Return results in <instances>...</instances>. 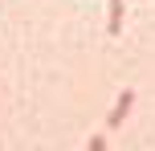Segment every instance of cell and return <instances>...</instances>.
Instances as JSON below:
<instances>
[{
  "label": "cell",
  "mask_w": 155,
  "mask_h": 151,
  "mask_svg": "<svg viewBox=\"0 0 155 151\" xmlns=\"http://www.w3.org/2000/svg\"><path fill=\"white\" fill-rule=\"evenodd\" d=\"M131 106H135V90H123V94L114 98V106H110V114H106V127L118 131L127 123V114H131Z\"/></svg>",
  "instance_id": "cell-1"
},
{
  "label": "cell",
  "mask_w": 155,
  "mask_h": 151,
  "mask_svg": "<svg viewBox=\"0 0 155 151\" xmlns=\"http://www.w3.org/2000/svg\"><path fill=\"white\" fill-rule=\"evenodd\" d=\"M123 21H127V0H110V12H106V33L110 37L123 33Z\"/></svg>",
  "instance_id": "cell-2"
},
{
  "label": "cell",
  "mask_w": 155,
  "mask_h": 151,
  "mask_svg": "<svg viewBox=\"0 0 155 151\" xmlns=\"http://www.w3.org/2000/svg\"><path fill=\"white\" fill-rule=\"evenodd\" d=\"M90 151H106V135H90Z\"/></svg>",
  "instance_id": "cell-3"
}]
</instances>
